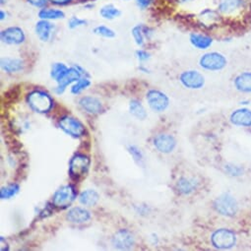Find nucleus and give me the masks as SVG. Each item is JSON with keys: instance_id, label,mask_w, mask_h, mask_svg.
Returning a JSON list of instances; mask_svg holds the SVG:
<instances>
[{"instance_id": "1", "label": "nucleus", "mask_w": 251, "mask_h": 251, "mask_svg": "<svg viewBox=\"0 0 251 251\" xmlns=\"http://www.w3.org/2000/svg\"><path fill=\"white\" fill-rule=\"evenodd\" d=\"M251 7V0H218L216 9L225 18L243 15Z\"/></svg>"}, {"instance_id": "2", "label": "nucleus", "mask_w": 251, "mask_h": 251, "mask_svg": "<svg viewBox=\"0 0 251 251\" xmlns=\"http://www.w3.org/2000/svg\"><path fill=\"white\" fill-rule=\"evenodd\" d=\"M199 66L206 71H222L227 66V58L222 52L208 51L200 56Z\"/></svg>"}, {"instance_id": "3", "label": "nucleus", "mask_w": 251, "mask_h": 251, "mask_svg": "<svg viewBox=\"0 0 251 251\" xmlns=\"http://www.w3.org/2000/svg\"><path fill=\"white\" fill-rule=\"evenodd\" d=\"M213 205L216 212L224 217L232 218L238 212L237 200L228 192H225L219 195L215 199Z\"/></svg>"}, {"instance_id": "4", "label": "nucleus", "mask_w": 251, "mask_h": 251, "mask_svg": "<svg viewBox=\"0 0 251 251\" xmlns=\"http://www.w3.org/2000/svg\"><path fill=\"white\" fill-rule=\"evenodd\" d=\"M237 241L236 233L229 228H219L216 229L211 235L212 245L220 250L231 249L235 246Z\"/></svg>"}, {"instance_id": "5", "label": "nucleus", "mask_w": 251, "mask_h": 251, "mask_svg": "<svg viewBox=\"0 0 251 251\" xmlns=\"http://www.w3.org/2000/svg\"><path fill=\"white\" fill-rule=\"evenodd\" d=\"M27 101L30 107L38 113H47L51 109L53 105L52 98L48 93L40 90H36L30 93L28 95Z\"/></svg>"}, {"instance_id": "6", "label": "nucleus", "mask_w": 251, "mask_h": 251, "mask_svg": "<svg viewBox=\"0 0 251 251\" xmlns=\"http://www.w3.org/2000/svg\"><path fill=\"white\" fill-rule=\"evenodd\" d=\"M77 197L76 190L73 185L67 184L59 187L52 197V204L59 209H65L69 207Z\"/></svg>"}, {"instance_id": "7", "label": "nucleus", "mask_w": 251, "mask_h": 251, "mask_svg": "<svg viewBox=\"0 0 251 251\" xmlns=\"http://www.w3.org/2000/svg\"><path fill=\"white\" fill-rule=\"evenodd\" d=\"M90 159L82 154H76L69 164V175L72 179L79 180L85 176L90 168Z\"/></svg>"}, {"instance_id": "8", "label": "nucleus", "mask_w": 251, "mask_h": 251, "mask_svg": "<svg viewBox=\"0 0 251 251\" xmlns=\"http://www.w3.org/2000/svg\"><path fill=\"white\" fill-rule=\"evenodd\" d=\"M85 74L86 72L79 65H73L72 67H69L68 70L63 74V76L57 81V87L54 90L55 93L58 95L63 94L69 85L77 82Z\"/></svg>"}, {"instance_id": "9", "label": "nucleus", "mask_w": 251, "mask_h": 251, "mask_svg": "<svg viewBox=\"0 0 251 251\" xmlns=\"http://www.w3.org/2000/svg\"><path fill=\"white\" fill-rule=\"evenodd\" d=\"M59 127L69 136L80 138L85 134V126L77 118L72 116H63L59 119Z\"/></svg>"}, {"instance_id": "10", "label": "nucleus", "mask_w": 251, "mask_h": 251, "mask_svg": "<svg viewBox=\"0 0 251 251\" xmlns=\"http://www.w3.org/2000/svg\"><path fill=\"white\" fill-rule=\"evenodd\" d=\"M180 83L187 89L199 90L205 85L204 75L197 70H185L179 75Z\"/></svg>"}, {"instance_id": "11", "label": "nucleus", "mask_w": 251, "mask_h": 251, "mask_svg": "<svg viewBox=\"0 0 251 251\" xmlns=\"http://www.w3.org/2000/svg\"><path fill=\"white\" fill-rule=\"evenodd\" d=\"M146 99L150 108L155 112H163L170 105L169 97L159 90H150L147 93Z\"/></svg>"}, {"instance_id": "12", "label": "nucleus", "mask_w": 251, "mask_h": 251, "mask_svg": "<svg viewBox=\"0 0 251 251\" xmlns=\"http://www.w3.org/2000/svg\"><path fill=\"white\" fill-rule=\"evenodd\" d=\"M113 247L120 250H129L135 244V238L133 234L125 228L117 230L111 239Z\"/></svg>"}, {"instance_id": "13", "label": "nucleus", "mask_w": 251, "mask_h": 251, "mask_svg": "<svg viewBox=\"0 0 251 251\" xmlns=\"http://www.w3.org/2000/svg\"><path fill=\"white\" fill-rule=\"evenodd\" d=\"M0 38H1L2 43L12 46L22 45L26 41L25 32L17 26H12L3 30L0 34Z\"/></svg>"}, {"instance_id": "14", "label": "nucleus", "mask_w": 251, "mask_h": 251, "mask_svg": "<svg viewBox=\"0 0 251 251\" xmlns=\"http://www.w3.org/2000/svg\"><path fill=\"white\" fill-rule=\"evenodd\" d=\"M229 121L237 127H251V109L240 107L230 113Z\"/></svg>"}, {"instance_id": "15", "label": "nucleus", "mask_w": 251, "mask_h": 251, "mask_svg": "<svg viewBox=\"0 0 251 251\" xmlns=\"http://www.w3.org/2000/svg\"><path fill=\"white\" fill-rule=\"evenodd\" d=\"M154 146L155 148L163 154H170L172 153L176 147V140L171 134H158L154 138Z\"/></svg>"}, {"instance_id": "16", "label": "nucleus", "mask_w": 251, "mask_h": 251, "mask_svg": "<svg viewBox=\"0 0 251 251\" xmlns=\"http://www.w3.org/2000/svg\"><path fill=\"white\" fill-rule=\"evenodd\" d=\"M189 42H190L191 46L193 48H195L196 50H207L213 46L214 39L205 33L192 32L189 35Z\"/></svg>"}, {"instance_id": "17", "label": "nucleus", "mask_w": 251, "mask_h": 251, "mask_svg": "<svg viewBox=\"0 0 251 251\" xmlns=\"http://www.w3.org/2000/svg\"><path fill=\"white\" fill-rule=\"evenodd\" d=\"M199 187V181L195 177H180L176 183V189L179 195L188 196L195 192Z\"/></svg>"}, {"instance_id": "18", "label": "nucleus", "mask_w": 251, "mask_h": 251, "mask_svg": "<svg viewBox=\"0 0 251 251\" xmlns=\"http://www.w3.org/2000/svg\"><path fill=\"white\" fill-rule=\"evenodd\" d=\"M79 104L86 112L90 114L100 113L103 109L100 100L98 98L92 96H86L81 98L79 100Z\"/></svg>"}, {"instance_id": "19", "label": "nucleus", "mask_w": 251, "mask_h": 251, "mask_svg": "<svg viewBox=\"0 0 251 251\" xmlns=\"http://www.w3.org/2000/svg\"><path fill=\"white\" fill-rule=\"evenodd\" d=\"M223 18L224 17L218 12L217 9L212 8H205L198 15L200 23L205 27L217 25L220 23V21H222Z\"/></svg>"}, {"instance_id": "20", "label": "nucleus", "mask_w": 251, "mask_h": 251, "mask_svg": "<svg viewBox=\"0 0 251 251\" xmlns=\"http://www.w3.org/2000/svg\"><path fill=\"white\" fill-rule=\"evenodd\" d=\"M233 86L236 91L244 94L251 93V71H243L233 79Z\"/></svg>"}, {"instance_id": "21", "label": "nucleus", "mask_w": 251, "mask_h": 251, "mask_svg": "<svg viewBox=\"0 0 251 251\" xmlns=\"http://www.w3.org/2000/svg\"><path fill=\"white\" fill-rule=\"evenodd\" d=\"M54 31V25L49 20H40L35 26V32L42 42H49Z\"/></svg>"}, {"instance_id": "22", "label": "nucleus", "mask_w": 251, "mask_h": 251, "mask_svg": "<svg viewBox=\"0 0 251 251\" xmlns=\"http://www.w3.org/2000/svg\"><path fill=\"white\" fill-rule=\"evenodd\" d=\"M66 219L72 224H84L90 221L91 213L85 208L74 207L68 211Z\"/></svg>"}, {"instance_id": "23", "label": "nucleus", "mask_w": 251, "mask_h": 251, "mask_svg": "<svg viewBox=\"0 0 251 251\" xmlns=\"http://www.w3.org/2000/svg\"><path fill=\"white\" fill-rule=\"evenodd\" d=\"M1 68L6 73H16L24 69V61L16 57H3L1 59Z\"/></svg>"}, {"instance_id": "24", "label": "nucleus", "mask_w": 251, "mask_h": 251, "mask_svg": "<svg viewBox=\"0 0 251 251\" xmlns=\"http://www.w3.org/2000/svg\"><path fill=\"white\" fill-rule=\"evenodd\" d=\"M100 200L99 193L94 189H86L79 195V202L86 207L95 206Z\"/></svg>"}, {"instance_id": "25", "label": "nucleus", "mask_w": 251, "mask_h": 251, "mask_svg": "<svg viewBox=\"0 0 251 251\" xmlns=\"http://www.w3.org/2000/svg\"><path fill=\"white\" fill-rule=\"evenodd\" d=\"M39 18L42 20H59L65 18V13L60 9H54V8H42L39 11L38 14Z\"/></svg>"}, {"instance_id": "26", "label": "nucleus", "mask_w": 251, "mask_h": 251, "mask_svg": "<svg viewBox=\"0 0 251 251\" xmlns=\"http://www.w3.org/2000/svg\"><path fill=\"white\" fill-rule=\"evenodd\" d=\"M100 15L104 20H114L121 15V11L113 4H105L100 9Z\"/></svg>"}, {"instance_id": "27", "label": "nucleus", "mask_w": 251, "mask_h": 251, "mask_svg": "<svg viewBox=\"0 0 251 251\" xmlns=\"http://www.w3.org/2000/svg\"><path fill=\"white\" fill-rule=\"evenodd\" d=\"M129 111L132 116L139 120H144L147 117V111L144 107V105L137 100H130L129 103Z\"/></svg>"}, {"instance_id": "28", "label": "nucleus", "mask_w": 251, "mask_h": 251, "mask_svg": "<svg viewBox=\"0 0 251 251\" xmlns=\"http://www.w3.org/2000/svg\"><path fill=\"white\" fill-rule=\"evenodd\" d=\"M145 27L146 26H144V25H136L131 30V35H132L136 45L139 47H143L145 45V38H146Z\"/></svg>"}, {"instance_id": "29", "label": "nucleus", "mask_w": 251, "mask_h": 251, "mask_svg": "<svg viewBox=\"0 0 251 251\" xmlns=\"http://www.w3.org/2000/svg\"><path fill=\"white\" fill-rule=\"evenodd\" d=\"M20 190V186L17 183H11L6 186H2L0 189V197L2 200L10 199L14 197Z\"/></svg>"}, {"instance_id": "30", "label": "nucleus", "mask_w": 251, "mask_h": 251, "mask_svg": "<svg viewBox=\"0 0 251 251\" xmlns=\"http://www.w3.org/2000/svg\"><path fill=\"white\" fill-rule=\"evenodd\" d=\"M69 67H67L64 63H54L51 66V70H50V77L55 80L56 82L63 76V74L68 70Z\"/></svg>"}, {"instance_id": "31", "label": "nucleus", "mask_w": 251, "mask_h": 251, "mask_svg": "<svg viewBox=\"0 0 251 251\" xmlns=\"http://www.w3.org/2000/svg\"><path fill=\"white\" fill-rule=\"evenodd\" d=\"M224 170H225V173L231 177H239L244 174V169L241 166L234 165V164L225 165Z\"/></svg>"}, {"instance_id": "32", "label": "nucleus", "mask_w": 251, "mask_h": 251, "mask_svg": "<svg viewBox=\"0 0 251 251\" xmlns=\"http://www.w3.org/2000/svg\"><path fill=\"white\" fill-rule=\"evenodd\" d=\"M91 85V81L87 77L80 78L71 88V93L73 95H78L82 93L84 90H86Z\"/></svg>"}, {"instance_id": "33", "label": "nucleus", "mask_w": 251, "mask_h": 251, "mask_svg": "<svg viewBox=\"0 0 251 251\" xmlns=\"http://www.w3.org/2000/svg\"><path fill=\"white\" fill-rule=\"evenodd\" d=\"M94 34L97 35V36L105 38V39H112V38L115 37V32L112 29H110V28H108L107 26H104V25L97 26L94 29Z\"/></svg>"}, {"instance_id": "34", "label": "nucleus", "mask_w": 251, "mask_h": 251, "mask_svg": "<svg viewBox=\"0 0 251 251\" xmlns=\"http://www.w3.org/2000/svg\"><path fill=\"white\" fill-rule=\"evenodd\" d=\"M88 24V22L85 19H81L79 17L76 16H72L69 20H68V28L71 30L77 29L79 27H83L86 26Z\"/></svg>"}, {"instance_id": "35", "label": "nucleus", "mask_w": 251, "mask_h": 251, "mask_svg": "<svg viewBox=\"0 0 251 251\" xmlns=\"http://www.w3.org/2000/svg\"><path fill=\"white\" fill-rule=\"evenodd\" d=\"M128 151H129L130 155L132 156L133 160H134L136 163L140 164V163L143 161V154H142L141 150H140L137 146H135V145H130V146L128 147Z\"/></svg>"}, {"instance_id": "36", "label": "nucleus", "mask_w": 251, "mask_h": 251, "mask_svg": "<svg viewBox=\"0 0 251 251\" xmlns=\"http://www.w3.org/2000/svg\"><path fill=\"white\" fill-rule=\"evenodd\" d=\"M135 54L140 62H145L150 59V53L144 50H138Z\"/></svg>"}, {"instance_id": "37", "label": "nucleus", "mask_w": 251, "mask_h": 251, "mask_svg": "<svg viewBox=\"0 0 251 251\" xmlns=\"http://www.w3.org/2000/svg\"><path fill=\"white\" fill-rule=\"evenodd\" d=\"M49 0H27V2L32 5L33 7H36V8H44L47 3H48Z\"/></svg>"}, {"instance_id": "38", "label": "nucleus", "mask_w": 251, "mask_h": 251, "mask_svg": "<svg viewBox=\"0 0 251 251\" xmlns=\"http://www.w3.org/2000/svg\"><path fill=\"white\" fill-rule=\"evenodd\" d=\"M153 1L154 0H135L137 7L141 10L147 9L153 3Z\"/></svg>"}, {"instance_id": "39", "label": "nucleus", "mask_w": 251, "mask_h": 251, "mask_svg": "<svg viewBox=\"0 0 251 251\" xmlns=\"http://www.w3.org/2000/svg\"><path fill=\"white\" fill-rule=\"evenodd\" d=\"M49 1L56 6H67L72 2V0H49Z\"/></svg>"}, {"instance_id": "40", "label": "nucleus", "mask_w": 251, "mask_h": 251, "mask_svg": "<svg viewBox=\"0 0 251 251\" xmlns=\"http://www.w3.org/2000/svg\"><path fill=\"white\" fill-rule=\"evenodd\" d=\"M5 18H7V13L4 10L0 11V20L3 21Z\"/></svg>"}, {"instance_id": "41", "label": "nucleus", "mask_w": 251, "mask_h": 251, "mask_svg": "<svg viewBox=\"0 0 251 251\" xmlns=\"http://www.w3.org/2000/svg\"><path fill=\"white\" fill-rule=\"evenodd\" d=\"M177 1L181 4H185V3H190V2H193L195 1V0H177Z\"/></svg>"}, {"instance_id": "42", "label": "nucleus", "mask_w": 251, "mask_h": 251, "mask_svg": "<svg viewBox=\"0 0 251 251\" xmlns=\"http://www.w3.org/2000/svg\"><path fill=\"white\" fill-rule=\"evenodd\" d=\"M139 69H140L141 71H143L144 73H149V70H148V69H146V68H145V67H143V66H140V67H139Z\"/></svg>"}, {"instance_id": "43", "label": "nucleus", "mask_w": 251, "mask_h": 251, "mask_svg": "<svg viewBox=\"0 0 251 251\" xmlns=\"http://www.w3.org/2000/svg\"><path fill=\"white\" fill-rule=\"evenodd\" d=\"M81 2H85V3H89L91 1H94V0H80Z\"/></svg>"}, {"instance_id": "44", "label": "nucleus", "mask_w": 251, "mask_h": 251, "mask_svg": "<svg viewBox=\"0 0 251 251\" xmlns=\"http://www.w3.org/2000/svg\"><path fill=\"white\" fill-rule=\"evenodd\" d=\"M124 1H129V0H124Z\"/></svg>"}]
</instances>
